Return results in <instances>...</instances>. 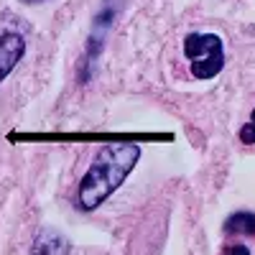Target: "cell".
I'll use <instances>...</instances> for the list:
<instances>
[{
    "label": "cell",
    "mask_w": 255,
    "mask_h": 255,
    "mask_svg": "<svg viewBox=\"0 0 255 255\" xmlns=\"http://www.w3.org/2000/svg\"><path fill=\"white\" fill-rule=\"evenodd\" d=\"M140 158L138 143H108L95 153L87 174L77 186V207L82 212H95L115 189L123 186L128 174Z\"/></svg>",
    "instance_id": "6da1fadb"
},
{
    "label": "cell",
    "mask_w": 255,
    "mask_h": 255,
    "mask_svg": "<svg viewBox=\"0 0 255 255\" xmlns=\"http://www.w3.org/2000/svg\"><path fill=\"white\" fill-rule=\"evenodd\" d=\"M184 56L197 79H212L225 67V49L217 33H189L184 38Z\"/></svg>",
    "instance_id": "7a4b0ae2"
},
{
    "label": "cell",
    "mask_w": 255,
    "mask_h": 255,
    "mask_svg": "<svg viewBox=\"0 0 255 255\" xmlns=\"http://www.w3.org/2000/svg\"><path fill=\"white\" fill-rule=\"evenodd\" d=\"M26 54V41L15 31L0 33V82H3Z\"/></svg>",
    "instance_id": "3957f363"
},
{
    "label": "cell",
    "mask_w": 255,
    "mask_h": 255,
    "mask_svg": "<svg viewBox=\"0 0 255 255\" xmlns=\"http://www.w3.org/2000/svg\"><path fill=\"white\" fill-rule=\"evenodd\" d=\"M67 253H69V243L54 230H41L31 248V255H67Z\"/></svg>",
    "instance_id": "277c9868"
},
{
    "label": "cell",
    "mask_w": 255,
    "mask_h": 255,
    "mask_svg": "<svg viewBox=\"0 0 255 255\" xmlns=\"http://www.w3.org/2000/svg\"><path fill=\"white\" fill-rule=\"evenodd\" d=\"M225 232L227 235H255V212L240 209L230 215L225 220Z\"/></svg>",
    "instance_id": "5b68a950"
},
{
    "label": "cell",
    "mask_w": 255,
    "mask_h": 255,
    "mask_svg": "<svg viewBox=\"0 0 255 255\" xmlns=\"http://www.w3.org/2000/svg\"><path fill=\"white\" fill-rule=\"evenodd\" d=\"M240 140H243L245 145L255 143V110H253V115H250V123H245V125L240 128Z\"/></svg>",
    "instance_id": "8992f818"
},
{
    "label": "cell",
    "mask_w": 255,
    "mask_h": 255,
    "mask_svg": "<svg viewBox=\"0 0 255 255\" xmlns=\"http://www.w3.org/2000/svg\"><path fill=\"white\" fill-rule=\"evenodd\" d=\"M225 255H250V250H248L245 245H230V248L225 250Z\"/></svg>",
    "instance_id": "52a82bcc"
},
{
    "label": "cell",
    "mask_w": 255,
    "mask_h": 255,
    "mask_svg": "<svg viewBox=\"0 0 255 255\" xmlns=\"http://www.w3.org/2000/svg\"><path fill=\"white\" fill-rule=\"evenodd\" d=\"M23 5H38V3H44V0H20Z\"/></svg>",
    "instance_id": "ba28073f"
}]
</instances>
